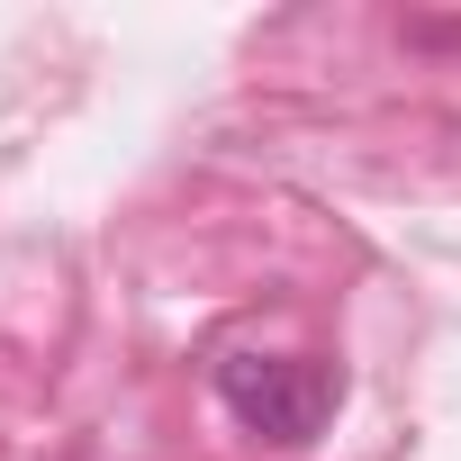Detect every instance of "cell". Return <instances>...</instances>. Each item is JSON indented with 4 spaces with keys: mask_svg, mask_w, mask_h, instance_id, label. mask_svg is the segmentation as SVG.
<instances>
[{
    "mask_svg": "<svg viewBox=\"0 0 461 461\" xmlns=\"http://www.w3.org/2000/svg\"><path fill=\"white\" fill-rule=\"evenodd\" d=\"M217 398H226V416L245 434L299 452L335 416V371L308 362V353H217Z\"/></svg>",
    "mask_w": 461,
    "mask_h": 461,
    "instance_id": "6da1fadb",
    "label": "cell"
}]
</instances>
